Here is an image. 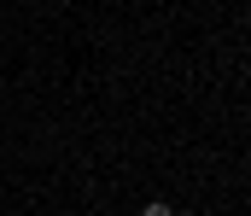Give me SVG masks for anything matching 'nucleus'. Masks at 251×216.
<instances>
[{
	"label": "nucleus",
	"mask_w": 251,
	"mask_h": 216,
	"mask_svg": "<svg viewBox=\"0 0 251 216\" xmlns=\"http://www.w3.org/2000/svg\"><path fill=\"white\" fill-rule=\"evenodd\" d=\"M140 216H176V211H170V205L158 199V205H146V211H140Z\"/></svg>",
	"instance_id": "1"
}]
</instances>
